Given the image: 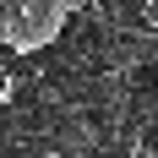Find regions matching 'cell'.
Instances as JSON below:
<instances>
[{"label": "cell", "instance_id": "cell-1", "mask_svg": "<svg viewBox=\"0 0 158 158\" xmlns=\"http://www.w3.org/2000/svg\"><path fill=\"white\" fill-rule=\"evenodd\" d=\"M65 16H71V0H6L0 38L16 55H38L65 33Z\"/></svg>", "mask_w": 158, "mask_h": 158}, {"label": "cell", "instance_id": "cell-2", "mask_svg": "<svg viewBox=\"0 0 158 158\" xmlns=\"http://www.w3.org/2000/svg\"><path fill=\"white\" fill-rule=\"evenodd\" d=\"M136 16H142L147 33H158V0H142V11H136Z\"/></svg>", "mask_w": 158, "mask_h": 158}, {"label": "cell", "instance_id": "cell-3", "mask_svg": "<svg viewBox=\"0 0 158 158\" xmlns=\"http://www.w3.org/2000/svg\"><path fill=\"white\" fill-rule=\"evenodd\" d=\"M0 11H6V0H0ZM0 49H6V38H0Z\"/></svg>", "mask_w": 158, "mask_h": 158}]
</instances>
